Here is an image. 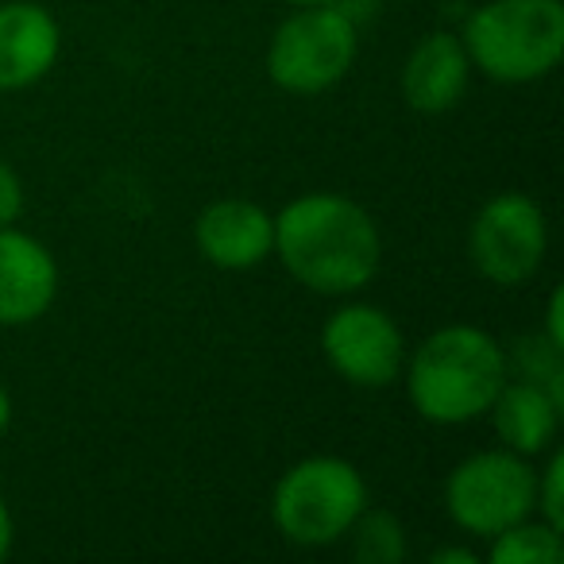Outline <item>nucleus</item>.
Instances as JSON below:
<instances>
[{"label": "nucleus", "mask_w": 564, "mask_h": 564, "mask_svg": "<svg viewBox=\"0 0 564 564\" xmlns=\"http://www.w3.org/2000/svg\"><path fill=\"white\" fill-rule=\"evenodd\" d=\"M274 256L306 291L352 299L368 291L383 267V236L360 202L314 189L274 213Z\"/></svg>", "instance_id": "obj_1"}, {"label": "nucleus", "mask_w": 564, "mask_h": 564, "mask_svg": "<svg viewBox=\"0 0 564 564\" xmlns=\"http://www.w3.org/2000/svg\"><path fill=\"white\" fill-rule=\"evenodd\" d=\"M507 379V352L479 325H441L406 352L402 368L410 406L430 425H468L487 417Z\"/></svg>", "instance_id": "obj_2"}, {"label": "nucleus", "mask_w": 564, "mask_h": 564, "mask_svg": "<svg viewBox=\"0 0 564 564\" xmlns=\"http://www.w3.org/2000/svg\"><path fill=\"white\" fill-rule=\"evenodd\" d=\"M471 70L499 86H530L564 58L561 0H484L460 32Z\"/></svg>", "instance_id": "obj_3"}, {"label": "nucleus", "mask_w": 564, "mask_h": 564, "mask_svg": "<svg viewBox=\"0 0 564 564\" xmlns=\"http://www.w3.org/2000/svg\"><path fill=\"white\" fill-rule=\"evenodd\" d=\"M368 502V479L352 460L333 453L302 456L274 479L271 525L291 545L329 549L348 538Z\"/></svg>", "instance_id": "obj_4"}, {"label": "nucleus", "mask_w": 564, "mask_h": 564, "mask_svg": "<svg viewBox=\"0 0 564 564\" xmlns=\"http://www.w3.org/2000/svg\"><path fill=\"white\" fill-rule=\"evenodd\" d=\"M360 55L356 20L340 4H306L274 28L267 43V78L294 97L340 86Z\"/></svg>", "instance_id": "obj_5"}, {"label": "nucleus", "mask_w": 564, "mask_h": 564, "mask_svg": "<svg viewBox=\"0 0 564 564\" xmlns=\"http://www.w3.org/2000/svg\"><path fill=\"white\" fill-rule=\"evenodd\" d=\"M533 487H538V468L530 464V456H518L502 445L484 448L464 456L448 471L445 514L456 530L487 541L507 525L538 514Z\"/></svg>", "instance_id": "obj_6"}, {"label": "nucleus", "mask_w": 564, "mask_h": 564, "mask_svg": "<svg viewBox=\"0 0 564 564\" xmlns=\"http://www.w3.org/2000/svg\"><path fill=\"white\" fill-rule=\"evenodd\" d=\"M549 251L545 209L522 189L487 197L468 228V259L491 286H522L541 271Z\"/></svg>", "instance_id": "obj_7"}, {"label": "nucleus", "mask_w": 564, "mask_h": 564, "mask_svg": "<svg viewBox=\"0 0 564 564\" xmlns=\"http://www.w3.org/2000/svg\"><path fill=\"white\" fill-rule=\"evenodd\" d=\"M406 337L383 306L345 302L322 325V356L348 387L383 391L406 368Z\"/></svg>", "instance_id": "obj_8"}, {"label": "nucleus", "mask_w": 564, "mask_h": 564, "mask_svg": "<svg viewBox=\"0 0 564 564\" xmlns=\"http://www.w3.org/2000/svg\"><path fill=\"white\" fill-rule=\"evenodd\" d=\"M58 299V259L40 236L0 228V329H24L47 317Z\"/></svg>", "instance_id": "obj_9"}, {"label": "nucleus", "mask_w": 564, "mask_h": 564, "mask_svg": "<svg viewBox=\"0 0 564 564\" xmlns=\"http://www.w3.org/2000/svg\"><path fill=\"white\" fill-rule=\"evenodd\" d=\"M194 243L217 271H251L274 256V213L248 197H220L197 213Z\"/></svg>", "instance_id": "obj_10"}, {"label": "nucleus", "mask_w": 564, "mask_h": 564, "mask_svg": "<svg viewBox=\"0 0 564 564\" xmlns=\"http://www.w3.org/2000/svg\"><path fill=\"white\" fill-rule=\"evenodd\" d=\"M63 55V28L40 0L0 4V94L32 89L55 70Z\"/></svg>", "instance_id": "obj_11"}, {"label": "nucleus", "mask_w": 564, "mask_h": 564, "mask_svg": "<svg viewBox=\"0 0 564 564\" xmlns=\"http://www.w3.org/2000/svg\"><path fill=\"white\" fill-rule=\"evenodd\" d=\"M471 86V58L456 32H430L414 43L399 74L402 101L422 117L453 112Z\"/></svg>", "instance_id": "obj_12"}, {"label": "nucleus", "mask_w": 564, "mask_h": 564, "mask_svg": "<svg viewBox=\"0 0 564 564\" xmlns=\"http://www.w3.org/2000/svg\"><path fill=\"white\" fill-rule=\"evenodd\" d=\"M495 433H499L502 448L518 456H545L556 445V433H561V417H564V391L556 383L545 379H507L502 391L495 394L491 410Z\"/></svg>", "instance_id": "obj_13"}, {"label": "nucleus", "mask_w": 564, "mask_h": 564, "mask_svg": "<svg viewBox=\"0 0 564 564\" xmlns=\"http://www.w3.org/2000/svg\"><path fill=\"white\" fill-rule=\"evenodd\" d=\"M487 561L491 564H556L564 556L561 525L530 514L487 538Z\"/></svg>", "instance_id": "obj_14"}, {"label": "nucleus", "mask_w": 564, "mask_h": 564, "mask_svg": "<svg viewBox=\"0 0 564 564\" xmlns=\"http://www.w3.org/2000/svg\"><path fill=\"white\" fill-rule=\"evenodd\" d=\"M348 541H352V556L364 564H402L410 553L402 518L387 507H371V502L352 522Z\"/></svg>", "instance_id": "obj_15"}, {"label": "nucleus", "mask_w": 564, "mask_h": 564, "mask_svg": "<svg viewBox=\"0 0 564 564\" xmlns=\"http://www.w3.org/2000/svg\"><path fill=\"white\" fill-rule=\"evenodd\" d=\"M545 468H538V487H533V502H538V518L553 525H564V502H561V479H564V453L549 448Z\"/></svg>", "instance_id": "obj_16"}, {"label": "nucleus", "mask_w": 564, "mask_h": 564, "mask_svg": "<svg viewBox=\"0 0 564 564\" xmlns=\"http://www.w3.org/2000/svg\"><path fill=\"white\" fill-rule=\"evenodd\" d=\"M20 217H24V182L0 159V228L17 225Z\"/></svg>", "instance_id": "obj_17"}, {"label": "nucleus", "mask_w": 564, "mask_h": 564, "mask_svg": "<svg viewBox=\"0 0 564 564\" xmlns=\"http://www.w3.org/2000/svg\"><path fill=\"white\" fill-rule=\"evenodd\" d=\"M545 345L553 352H564V291L556 286L549 294V306H545Z\"/></svg>", "instance_id": "obj_18"}, {"label": "nucleus", "mask_w": 564, "mask_h": 564, "mask_svg": "<svg viewBox=\"0 0 564 564\" xmlns=\"http://www.w3.org/2000/svg\"><path fill=\"white\" fill-rule=\"evenodd\" d=\"M433 564H479V553L471 545H445L430 553Z\"/></svg>", "instance_id": "obj_19"}, {"label": "nucleus", "mask_w": 564, "mask_h": 564, "mask_svg": "<svg viewBox=\"0 0 564 564\" xmlns=\"http://www.w3.org/2000/svg\"><path fill=\"white\" fill-rule=\"evenodd\" d=\"M12 541H17V522H12L9 502L0 499V561L12 553Z\"/></svg>", "instance_id": "obj_20"}, {"label": "nucleus", "mask_w": 564, "mask_h": 564, "mask_svg": "<svg viewBox=\"0 0 564 564\" xmlns=\"http://www.w3.org/2000/svg\"><path fill=\"white\" fill-rule=\"evenodd\" d=\"M9 422H12V394H9V387H4V379H0V437H4Z\"/></svg>", "instance_id": "obj_21"}, {"label": "nucleus", "mask_w": 564, "mask_h": 564, "mask_svg": "<svg viewBox=\"0 0 564 564\" xmlns=\"http://www.w3.org/2000/svg\"><path fill=\"white\" fill-rule=\"evenodd\" d=\"M282 4H291V9H306V4H340V0H282Z\"/></svg>", "instance_id": "obj_22"}]
</instances>
